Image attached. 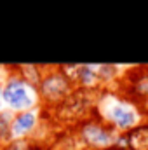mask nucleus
<instances>
[{"mask_svg": "<svg viewBox=\"0 0 148 150\" xmlns=\"http://www.w3.org/2000/svg\"><path fill=\"white\" fill-rule=\"evenodd\" d=\"M2 101L12 110H25L33 103L28 82L25 79H11L2 87Z\"/></svg>", "mask_w": 148, "mask_h": 150, "instance_id": "1", "label": "nucleus"}, {"mask_svg": "<svg viewBox=\"0 0 148 150\" xmlns=\"http://www.w3.org/2000/svg\"><path fill=\"white\" fill-rule=\"evenodd\" d=\"M92 94L89 87H80L70 93L61 103H58V113L61 119H78L92 105Z\"/></svg>", "mask_w": 148, "mask_h": 150, "instance_id": "2", "label": "nucleus"}, {"mask_svg": "<svg viewBox=\"0 0 148 150\" xmlns=\"http://www.w3.org/2000/svg\"><path fill=\"white\" fill-rule=\"evenodd\" d=\"M40 93L47 101L61 103L68 96V80L65 74H52L40 82Z\"/></svg>", "mask_w": 148, "mask_h": 150, "instance_id": "3", "label": "nucleus"}, {"mask_svg": "<svg viewBox=\"0 0 148 150\" xmlns=\"http://www.w3.org/2000/svg\"><path fill=\"white\" fill-rule=\"evenodd\" d=\"M82 138L92 147L105 149L113 143V131L108 126H99L96 122H89L82 127Z\"/></svg>", "mask_w": 148, "mask_h": 150, "instance_id": "4", "label": "nucleus"}, {"mask_svg": "<svg viewBox=\"0 0 148 150\" xmlns=\"http://www.w3.org/2000/svg\"><path fill=\"white\" fill-rule=\"evenodd\" d=\"M35 122H37L35 112H30V110L19 112L12 120H11L9 136H11V138H18V136H23V134L30 133V131L35 127Z\"/></svg>", "mask_w": 148, "mask_h": 150, "instance_id": "5", "label": "nucleus"}, {"mask_svg": "<svg viewBox=\"0 0 148 150\" xmlns=\"http://www.w3.org/2000/svg\"><path fill=\"white\" fill-rule=\"evenodd\" d=\"M125 145L129 150H148V124H140L127 133Z\"/></svg>", "mask_w": 148, "mask_h": 150, "instance_id": "6", "label": "nucleus"}, {"mask_svg": "<svg viewBox=\"0 0 148 150\" xmlns=\"http://www.w3.org/2000/svg\"><path fill=\"white\" fill-rule=\"evenodd\" d=\"M110 119L117 127L127 129L136 122V113L131 108H127L125 105H115L110 108Z\"/></svg>", "mask_w": 148, "mask_h": 150, "instance_id": "7", "label": "nucleus"}, {"mask_svg": "<svg viewBox=\"0 0 148 150\" xmlns=\"http://www.w3.org/2000/svg\"><path fill=\"white\" fill-rule=\"evenodd\" d=\"M2 103L4 101H2V86H0V113H2Z\"/></svg>", "mask_w": 148, "mask_h": 150, "instance_id": "8", "label": "nucleus"}]
</instances>
